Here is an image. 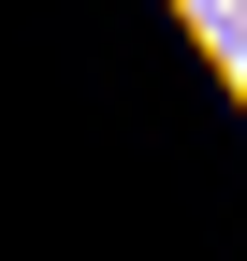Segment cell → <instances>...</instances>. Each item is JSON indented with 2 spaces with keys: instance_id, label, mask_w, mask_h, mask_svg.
I'll return each mask as SVG.
<instances>
[{
  "instance_id": "obj_2",
  "label": "cell",
  "mask_w": 247,
  "mask_h": 261,
  "mask_svg": "<svg viewBox=\"0 0 247 261\" xmlns=\"http://www.w3.org/2000/svg\"><path fill=\"white\" fill-rule=\"evenodd\" d=\"M189 15H233V0H189Z\"/></svg>"
},
{
  "instance_id": "obj_1",
  "label": "cell",
  "mask_w": 247,
  "mask_h": 261,
  "mask_svg": "<svg viewBox=\"0 0 247 261\" xmlns=\"http://www.w3.org/2000/svg\"><path fill=\"white\" fill-rule=\"evenodd\" d=\"M204 29H218V44H233V58H247V0H233V15H204Z\"/></svg>"
}]
</instances>
